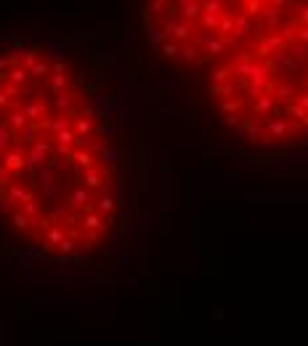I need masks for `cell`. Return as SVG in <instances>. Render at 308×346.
Listing matches in <instances>:
<instances>
[{"label": "cell", "mask_w": 308, "mask_h": 346, "mask_svg": "<svg viewBox=\"0 0 308 346\" xmlns=\"http://www.w3.org/2000/svg\"><path fill=\"white\" fill-rule=\"evenodd\" d=\"M54 72H56V75H67V72H69L67 62H56V64H54Z\"/></svg>", "instance_id": "39"}, {"label": "cell", "mask_w": 308, "mask_h": 346, "mask_svg": "<svg viewBox=\"0 0 308 346\" xmlns=\"http://www.w3.org/2000/svg\"><path fill=\"white\" fill-rule=\"evenodd\" d=\"M8 197L14 200V202H24V205H27L29 200H35V194H32V192H27V189H24V187L8 184Z\"/></svg>", "instance_id": "3"}, {"label": "cell", "mask_w": 308, "mask_h": 346, "mask_svg": "<svg viewBox=\"0 0 308 346\" xmlns=\"http://www.w3.org/2000/svg\"><path fill=\"white\" fill-rule=\"evenodd\" d=\"M22 54H27V51H24V43L22 40H14V43H11V59L22 56Z\"/></svg>", "instance_id": "30"}, {"label": "cell", "mask_w": 308, "mask_h": 346, "mask_svg": "<svg viewBox=\"0 0 308 346\" xmlns=\"http://www.w3.org/2000/svg\"><path fill=\"white\" fill-rule=\"evenodd\" d=\"M215 80H218V83H224V80H228V77H231V69H215Z\"/></svg>", "instance_id": "35"}, {"label": "cell", "mask_w": 308, "mask_h": 346, "mask_svg": "<svg viewBox=\"0 0 308 346\" xmlns=\"http://www.w3.org/2000/svg\"><path fill=\"white\" fill-rule=\"evenodd\" d=\"M83 179H85V189H96V187H101V173H98L96 168H88Z\"/></svg>", "instance_id": "13"}, {"label": "cell", "mask_w": 308, "mask_h": 346, "mask_svg": "<svg viewBox=\"0 0 308 346\" xmlns=\"http://www.w3.org/2000/svg\"><path fill=\"white\" fill-rule=\"evenodd\" d=\"M258 109H260V112H266V109H271V99H266V96H263V99L258 101Z\"/></svg>", "instance_id": "43"}, {"label": "cell", "mask_w": 308, "mask_h": 346, "mask_svg": "<svg viewBox=\"0 0 308 346\" xmlns=\"http://www.w3.org/2000/svg\"><path fill=\"white\" fill-rule=\"evenodd\" d=\"M247 14H250V16L263 14V5H260V3H247Z\"/></svg>", "instance_id": "38"}, {"label": "cell", "mask_w": 308, "mask_h": 346, "mask_svg": "<svg viewBox=\"0 0 308 346\" xmlns=\"http://www.w3.org/2000/svg\"><path fill=\"white\" fill-rule=\"evenodd\" d=\"M45 211H48V219L54 221V224H61L64 216H67V205H61L58 200H51L48 205H45Z\"/></svg>", "instance_id": "2"}, {"label": "cell", "mask_w": 308, "mask_h": 346, "mask_svg": "<svg viewBox=\"0 0 308 346\" xmlns=\"http://www.w3.org/2000/svg\"><path fill=\"white\" fill-rule=\"evenodd\" d=\"M24 213H27V216L32 219V224H35L37 219H43V205H40V200H29L27 205H24Z\"/></svg>", "instance_id": "8"}, {"label": "cell", "mask_w": 308, "mask_h": 346, "mask_svg": "<svg viewBox=\"0 0 308 346\" xmlns=\"http://www.w3.org/2000/svg\"><path fill=\"white\" fill-rule=\"evenodd\" d=\"M35 64H37V51H27V54H24V69L32 72V69H35Z\"/></svg>", "instance_id": "23"}, {"label": "cell", "mask_w": 308, "mask_h": 346, "mask_svg": "<svg viewBox=\"0 0 308 346\" xmlns=\"http://www.w3.org/2000/svg\"><path fill=\"white\" fill-rule=\"evenodd\" d=\"M252 32V24L247 16H237V24H234V35L237 37H247Z\"/></svg>", "instance_id": "11"}, {"label": "cell", "mask_w": 308, "mask_h": 346, "mask_svg": "<svg viewBox=\"0 0 308 346\" xmlns=\"http://www.w3.org/2000/svg\"><path fill=\"white\" fill-rule=\"evenodd\" d=\"M11 224H14V229H19V232H27L29 224H32V219L24 211H16L14 216H11Z\"/></svg>", "instance_id": "7"}, {"label": "cell", "mask_w": 308, "mask_h": 346, "mask_svg": "<svg viewBox=\"0 0 308 346\" xmlns=\"http://www.w3.org/2000/svg\"><path fill=\"white\" fill-rule=\"evenodd\" d=\"M56 107H58V109H69V107H72L69 96H67V94H58V96H56Z\"/></svg>", "instance_id": "33"}, {"label": "cell", "mask_w": 308, "mask_h": 346, "mask_svg": "<svg viewBox=\"0 0 308 346\" xmlns=\"http://www.w3.org/2000/svg\"><path fill=\"white\" fill-rule=\"evenodd\" d=\"M8 80L14 83V86H19V88H22L24 83L29 80V72H27V69H24V67H14V69H11V72H8Z\"/></svg>", "instance_id": "12"}, {"label": "cell", "mask_w": 308, "mask_h": 346, "mask_svg": "<svg viewBox=\"0 0 308 346\" xmlns=\"http://www.w3.org/2000/svg\"><path fill=\"white\" fill-rule=\"evenodd\" d=\"M90 130H93V120L83 117V120L77 123V136H90Z\"/></svg>", "instance_id": "22"}, {"label": "cell", "mask_w": 308, "mask_h": 346, "mask_svg": "<svg viewBox=\"0 0 308 346\" xmlns=\"http://www.w3.org/2000/svg\"><path fill=\"white\" fill-rule=\"evenodd\" d=\"M54 139H56V144H58V147H69V144H75L77 133H72V130L67 128V130H61V133H56Z\"/></svg>", "instance_id": "18"}, {"label": "cell", "mask_w": 308, "mask_h": 346, "mask_svg": "<svg viewBox=\"0 0 308 346\" xmlns=\"http://www.w3.org/2000/svg\"><path fill=\"white\" fill-rule=\"evenodd\" d=\"M202 8H205V14H207V16H218V14H221V8H224V3L213 0V3H205Z\"/></svg>", "instance_id": "24"}, {"label": "cell", "mask_w": 308, "mask_h": 346, "mask_svg": "<svg viewBox=\"0 0 308 346\" xmlns=\"http://www.w3.org/2000/svg\"><path fill=\"white\" fill-rule=\"evenodd\" d=\"M37 128H40V123H37V126H32V123H29L27 128H22V130H19V133H22V141H24V144H32V147H35V136H37Z\"/></svg>", "instance_id": "16"}, {"label": "cell", "mask_w": 308, "mask_h": 346, "mask_svg": "<svg viewBox=\"0 0 308 346\" xmlns=\"http://www.w3.org/2000/svg\"><path fill=\"white\" fill-rule=\"evenodd\" d=\"M300 104H303V107H308V96H303V99H300Z\"/></svg>", "instance_id": "48"}, {"label": "cell", "mask_w": 308, "mask_h": 346, "mask_svg": "<svg viewBox=\"0 0 308 346\" xmlns=\"http://www.w3.org/2000/svg\"><path fill=\"white\" fill-rule=\"evenodd\" d=\"M72 160H75L77 165H83L85 171H88V168H93V160H96V157L88 152V149H83V152H75V157H72Z\"/></svg>", "instance_id": "14"}, {"label": "cell", "mask_w": 308, "mask_h": 346, "mask_svg": "<svg viewBox=\"0 0 308 346\" xmlns=\"http://www.w3.org/2000/svg\"><path fill=\"white\" fill-rule=\"evenodd\" d=\"M48 72H51L48 64H45V62H37V64H35V69L29 72V77H43V75H48Z\"/></svg>", "instance_id": "26"}, {"label": "cell", "mask_w": 308, "mask_h": 346, "mask_svg": "<svg viewBox=\"0 0 308 346\" xmlns=\"http://www.w3.org/2000/svg\"><path fill=\"white\" fill-rule=\"evenodd\" d=\"M69 202L75 208H85L90 202V194H88V189L85 187H77V189H72V194H69Z\"/></svg>", "instance_id": "4"}, {"label": "cell", "mask_w": 308, "mask_h": 346, "mask_svg": "<svg viewBox=\"0 0 308 346\" xmlns=\"http://www.w3.org/2000/svg\"><path fill=\"white\" fill-rule=\"evenodd\" d=\"M3 165L8 168V171H22V168L27 165V155H22L19 149H11V152H5Z\"/></svg>", "instance_id": "1"}, {"label": "cell", "mask_w": 308, "mask_h": 346, "mask_svg": "<svg viewBox=\"0 0 308 346\" xmlns=\"http://www.w3.org/2000/svg\"><path fill=\"white\" fill-rule=\"evenodd\" d=\"M101 157L107 160L109 165H114V162H117V149H104V152H101Z\"/></svg>", "instance_id": "34"}, {"label": "cell", "mask_w": 308, "mask_h": 346, "mask_svg": "<svg viewBox=\"0 0 308 346\" xmlns=\"http://www.w3.org/2000/svg\"><path fill=\"white\" fill-rule=\"evenodd\" d=\"M202 24H205L207 30H218L221 22H218V16H207V14H205V16H202Z\"/></svg>", "instance_id": "31"}, {"label": "cell", "mask_w": 308, "mask_h": 346, "mask_svg": "<svg viewBox=\"0 0 308 346\" xmlns=\"http://www.w3.org/2000/svg\"><path fill=\"white\" fill-rule=\"evenodd\" d=\"M40 126H43V128H48L51 133L56 136V133H61V130H67V128H69V117H56V120H43Z\"/></svg>", "instance_id": "5"}, {"label": "cell", "mask_w": 308, "mask_h": 346, "mask_svg": "<svg viewBox=\"0 0 308 346\" xmlns=\"http://www.w3.org/2000/svg\"><path fill=\"white\" fill-rule=\"evenodd\" d=\"M0 107H8V96H5V91H0Z\"/></svg>", "instance_id": "45"}, {"label": "cell", "mask_w": 308, "mask_h": 346, "mask_svg": "<svg viewBox=\"0 0 308 346\" xmlns=\"http://www.w3.org/2000/svg\"><path fill=\"white\" fill-rule=\"evenodd\" d=\"M5 67H8V59H0V72H3Z\"/></svg>", "instance_id": "46"}, {"label": "cell", "mask_w": 308, "mask_h": 346, "mask_svg": "<svg viewBox=\"0 0 308 346\" xmlns=\"http://www.w3.org/2000/svg\"><path fill=\"white\" fill-rule=\"evenodd\" d=\"M64 237H67V234H64L61 224H54V226H51V229H48V243H54L56 248L61 245V240H64Z\"/></svg>", "instance_id": "17"}, {"label": "cell", "mask_w": 308, "mask_h": 346, "mask_svg": "<svg viewBox=\"0 0 308 346\" xmlns=\"http://www.w3.org/2000/svg\"><path fill=\"white\" fill-rule=\"evenodd\" d=\"M181 54H183V59H186V62H194V59H196V45H194V43H192V45H183Z\"/></svg>", "instance_id": "28"}, {"label": "cell", "mask_w": 308, "mask_h": 346, "mask_svg": "<svg viewBox=\"0 0 308 346\" xmlns=\"http://www.w3.org/2000/svg\"><path fill=\"white\" fill-rule=\"evenodd\" d=\"M224 48H226V43H221V40H213L210 45H207V51H210V54H221Z\"/></svg>", "instance_id": "36"}, {"label": "cell", "mask_w": 308, "mask_h": 346, "mask_svg": "<svg viewBox=\"0 0 308 346\" xmlns=\"http://www.w3.org/2000/svg\"><path fill=\"white\" fill-rule=\"evenodd\" d=\"M300 19H303V22H308V5L303 8V14H300Z\"/></svg>", "instance_id": "47"}, {"label": "cell", "mask_w": 308, "mask_h": 346, "mask_svg": "<svg viewBox=\"0 0 308 346\" xmlns=\"http://www.w3.org/2000/svg\"><path fill=\"white\" fill-rule=\"evenodd\" d=\"M58 251H61V253H72V251H75V240H72V237H64L61 245H58Z\"/></svg>", "instance_id": "32"}, {"label": "cell", "mask_w": 308, "mask_h": 346, "mask_svg": "<svg viewBox=\"0 0 308 346\" xmlns=\"http://www.w3.org/2000/svg\"><path fill=\"white\" fill-rule=\"evenodd\" d=\"M98 211H104V213H109V211H114V200L109 197V194H104L101 200H98Z\"/></svg>", "instance_id": "25"}, {"label": "cell", "mask_w": 308, "mask_h": 346, "mask_svg": "<svg viewBox=\"0 0 308 346\" xmlns=\"http://www.w3.org/2000/svg\"><path fill=\"white\" fill-rule=\"evenodd\" d=\"M181 14H183V19H186V22H192V19H196L202 14V5L199 3H181Z\"/></svg>", "instance_id": "9"}, {"label": "cell", "mask_w": 308, "mask_h": 346, "mask_svg": "<svg viewBox=\"0 0 308 346\" xmlns=\"http://www.w3.org/2000/svg\"><path fill=\"white\" fill-rule=\"evenodd\" d=\"M51 91L58 96V94H64L67 91V75H54V80H51Z\"/></svg>", "instance_id": "21"}, {"label": "cell", "mask_w": 308, "mask_h": 346, "mask_svg": "<svg viewBox=\"0 0 308 346\" xmlns=\"http://www.w3.org/2000/svg\"><path fill=\"white\" fill-rule=\"evenodd\" d=\"M8 144H11V133L5 126H0V149H8Z\"/></svg>", "instance_id": "27"}, {"label": "cell", "mask_w": 308, "mask_h": 346, "mask_svg": "<svg viewBox=\"0 0 308 346\" xmlns=\"http://www.w3.org/2000/svg\"><path fill=\"white\" fill-rule=\"evenodd\" d=\"M165 56H168V59H175V56H178V45H175V43H168V45H165Z\"/></svg>", "instance_id": "37"}, {"label": "cell", "mask_w": 308, "mask_h": 346, "mask_svg": "<svg viewBox=\"0 0 308 346\" xmlns=\"http://www.w3.org/2000/svg\"><path fill=\"white\" fill-rule=\"evenodd\" d=\"M268 128H271V133H274V136H281V133H284V128H287V126H284V123H271Z\"/></svg>", "instance_id": "40"}, {"label": "cell", "mask_w": 308, "mask_h": 346, "mask_svg": "<svg viewBox=\"0 0 308 346\" xmlns=\"http://www.w3.org/2000/svg\"><path fill=\"white\" fill-rule=\"evenodd\" d=\"M306 51H308V45H306V43L295 45V56H298V59H303V56H306Z\"/></svg>", "instance_id": "42"}, {"label": "cell", "mask_w": 308, "mask_h": 346, "mask_svg": "<svg viewBox=\"0 0 308 346\" xmlns=\"http://www.w3.org/2000/svg\"><path fill=\"white\" fill-rule=\"evenodd\" d=\"M83 224H85V229H90V232H98V229H107V224H101V219L96 216V213H88V216L83 219Z\"/></svg>", "instance_id": "15"}, {"label": "cell", "mask_w": 308, "mask_h": 346, "mask_svg": "<svg viewBox=\"0 0 308 346\" xmlns=\"http://www.w3.org/2000/svg\"><path fill=\"white\" fill-rule=\"evenodd\" d=\"M224 109H226V112H237V109H239V101H226Z\"/></svg>", "instance_id": "44"}, {"label": "cell", "mask_w": 308, "mask_h": 346, "mask_svg": "<svg viewBox=\"0 0 308 346\" xmlns=\"http://www.w3.org/2000/svg\"><path fill=\"white\" fill-rule=\"evenodd\" d=\"M279 5H274V8H266L263 11V16H266V27L268 30H274V27H277V24H279Z\"/></svg>", "instance_id": "20"}, {"label": "cell", "mask_w": 308, "mask_h": 346, "mask_svg": "<svg viewBox=\"0 0 308 346\" xmlns=\"http://www.w3.org/2000/svg\"><path fill=\"white\" fill-rule=\"evenodd\" d=\"M3 80H8V75H5V72H0V83H3Z\"/></svg>", "instance_id": "49"}, {"label": "cell", "mask_w": 308, "mask_h": 346, "mask_svg": "<svg viewBox=\"0 0 308 346\" xmlns=\"http://www.w3.org/2000/svg\"><path fill=\"white\" fill-rule=\"evenodd\" d=\"M19 94H22V88L14 86V83H11V86H5V96H8V99H11V96H19Z\"/></svg>", "instance_id": "41"}, {"label": "cell", "mask_w": 308, "mask_h": 346, "mask_svg": "<svg viewBox=\"0 0 308 346\" xmlns=\"http://www.w3.org/2000/svg\"><path fill=\"white\" fill-rule=\"evenodd\" d=\"M234 24H237V16L234 14H224V19H221L218 30L224 32V35H228V32H234Z\"/></svg>", "instance_id": "19"}, {"label": "cell", "mask_w": 308, "mask_h": 346, "mask_svg": "<svg viewBox=\"0 0 308 346\" xmlns=\"http://www.w3.org/2000/svg\"><path fill=\"white\" fill-rule=\"evenodd\" d=\"M8 126H11V128H16V130L27 128V126H29V123H27V115H24L22 109H14V112L8 115Z\"/></svg>", "instance_id": "10"}, {"label": "cell", "mask_w": 308, "mask_h": 346, "mask_svg": "<svg viewBox=\"0 0 308 346\" xmlns=\"http://www.w3.org/2000/svg\"><path fill=\"white\" fill-rule=\"evenodd\" d=\"M90 141H93V139H90V136H77V139H75V147H77V152H83V149H88V147H90Z\"/></svg>", "instance_id": "29"}, {"label": "cell", "mask_w": 308, "mask_h": 346, "mask_svg": "<svg viewBox=\"0 0 308 346\" xmlns=\"http://www.w3.org/2000/svg\"><path fill=\"white\" fill-rule=\"evenodd\" d=\"M22 112L27 115V117H40V115H45V112H48V104H45V101L24 104V107H22Z\"/></svg>", "instance_id": "6"}]
</instances>
